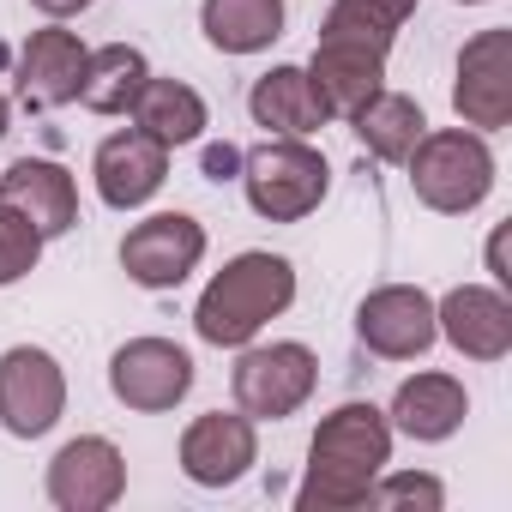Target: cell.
<instances>
[{"mask_svg": "<svg viewBox=\"0 0 512 512\" xmlns=\"http://www.w3.org/2000/svg\"><path fill=\"white\" fill-rule=\"evenodd\" d=\"M392 464V422L374 404H338L308 440V476L296 488L302 512H344L368 506L374 476Z\"/></svg>", "mask_w": 512, "mask_h": 512, "instance_id": "6da1fadb", "label": "cell"}, {"mask_svg": "<svg viewBox=\"0 0 512 512\" xmlns=\"http://www.w3.org/2000/svg\"><path fill=\"white\" fill-rule=\"evenodd\" d=\"M296 302V266L284 253H266V247H247L205 284L199 308H193V332L217 350H241L253 344L284 308Z\"/></svg>", "mask_w": 512, "mask_h": 512, "instance_id": "7a4b0ae2", "label": "cell"}, {"mask_svg": "<svg viewBox=\"0 0 512 512\" xmlns=\"http://www.w3.org/2000/svg\"><path fill=\"white\" fill-rule=\"evenodd\" d=\"M404 163H410L416 199H422L428 211H440V217L476 211V205L488 199V187H494V151L482 145V133H464V127L422 133Z\"/></svg>", "mask_w": 512, "mask_h": 512, "instance_id": "3957f363", "label": "cell"}, {"mask_svg": "<svg viewBox=\"0 0 512 512\" xmlns=\"http://www.w3.org/2000/svg\"><path fill=\"white\" fill-rule=\"evenodd\" d=\"M241 187L266 223H302L308 211H320L332 169L308 139H266L241 157Z\"/></svg>", "mask_w": 512, "mask_h": 512, "instance_id": "277c9868", "label": "cell"}, {"mask_svg": "<svg viewBox=\"0 0 512 512\" xmlns=\"http://www.w3.org/2000/svg\"><path fill=\"white\" fill-rule=\"evenodd\" d=\"M314 380H320V362L308 344H241V362L229 374V392L241 404V416L253 422H284L296 416L308 398H314Z\"/></svg>", "mask_w": 512, "mask_h": 512, "instance_id": "5b68a950", "label": "cell"}, {"mask_svg": "<svg viewBox=\"0 0 512 512\" xmlns=\"http://www.w3.org/2000/svg\"><path fill=\"white\" fill-rule=\"evenodd\" d=\"M67 410V374L49 350L13 344L0 356V422L19 440H43Z\"/></svg>", "mask_w": 512, "mask_h": 512, "instance_id": "8992f818", "label": "cell"}, {"mask_svg": "<svg viewBox=\"0 0 512 512\" xmlns=\"http://www.w3.org/2000/svg\"><path fill=\"white\" fill-rule=\"evenodd\" d=\"M199 260H205V229L187 211H157V217L133 223L121 241V272L139 290H175L193 278Z\"/></svg>", "mask_w": 512, "mask_h": 512, "instance_id": "52a82bcc", "label": "cell"}, {"mask_svg": "<svg viewBox=\"0 0 512 512\" xmlns=\"http://www.w3.org/2000/svg\"><path fill=\"white\" fill-rule=\"evenodd\" d=\"M109 392L127 410L163 416L193 392V356L181 344H169V338H133V344H121L109 356Z\"/></svg>", "mask_w": 512, "mask_h": 512, "instance_id": "ba28073f", "label": "cell"}, {"mask_svg": "<svg viewBox=\"0 0 512 512\" xmlns=\"http://www.w3.org/2000/svg\"><path fill=\"white\" fill-rule=\"evenodd\" d=\"M452 109L464 127L494 133L512 121V31H476L458 55V85H452Z\"/></svg>", "mask_w": 512, "mask_h": 512, "instance_id": "9c48e42d", "label": "cell"}, {"mask_svg": "<svg viewBox=\"0 0 512 512\" xmlns=\"http://www.w3.org/2000/svg\"><path fill=\"white\" fill-rule=\"evenodd\" d=\"M356 338L386 356V362H416L434 350L440 326H434V296L416 290V284H386L374 296H362L356 308Z\"/></svg>", "mask_w": 512, "mask_h": 512, "instance_id": "30bf717a", "label": "cell"}, {"mask_svg": "<svg viewBox=\"0 0 512 512\" xmlns=\"http://www.w3.org/2000/svg\"><path fill=\"white\" fill-rule=\"evenodd\" d=\"M127 494V458L103 434H79L49 458V500L61 512H109Z\"/></svg>", "mask_w": 512, "mask_h": 512, "instance_id": "8fae6325", "label": "cell"}, {"mask_svg": "<svg viewBox=\"0 0 512 512\" xmlns=\"http://www.w3.org/2000/svg\"><path fill=\"white\" fill-rule=\"evenodd\" d=\"M440 338L470 362H500L512 350V302L488 284H458L434 302Z\"/></svg>", "mask_w": 512, "mask_h": 512, "instance_id": "7c38bea8", "label": "cell"}, {"mask_svg": "<svg viewBox=\"0 0 512 512\" xmlns=\"http://www.w3.org/2000/svg\"><path fill=\"white\" fill-rule=\"evenodd\" d=\"M253 458H260V434H253V416H193L187 434H181V470L187 482L199 488H229L253 470Z\"/></svg>", "mask_w": 512, "mask_h": 512, "instance_id": "4fadbf2b", "label": "cell"}, {"mask_svg": "<svg viewBox=\"0 0 512 512\" xmlns=\"http://www.w3.org/2000/svg\"><path fill=\"white\" fill-rule=\"evenodd\" d=\"M91 175H97L103 205H115V211H139V205L169 181V151H163L151 133L127 127V133H109V139L97 145Z\"/></svg>", "mask_w": 512, "mask_h": 512, "instance_id": "5bb4252c", "label": "cell"}, {"mask_svg": "<svg viewBox=\"0 0 512 512\" xmlns=\"http://www.w3.org/2000/svg\"><path fill=\"white\" fill-rule=\"evenodd\" d=\"M85 43L61 25L49 31H31V43L19 49V97L31 109H61V103H79V79H85Z\"/></svg>", "mask_w": 512, "mask_h": 512, "instance_id": "9a60e30c", "label": "cell"}, {"mask_svg": "<svg viewBox=\"0 0 512 512\" xmlns=\"http://www.w3.org/2000/svg\"><path fill=\"white\" fill-rule=\"evenodd\" d=\"M0 205L25 211V217L43 229V241H49V235H67V229L79 223V187H73V175H67L61 163H49V157H19L7 175H0Z\"/></svg>", "mask_w": 512, "mask_h": 512, "instance_id": "2e32d148", "label": "cell"}, {"mask_svg": "<svg viewBox=\"0 0 512 512\" xmlns=\"http://www.w3.org/2000/svg\"><path fill=\"white\" fill-rule=\"evenodd\" d=\"M302 73H308L314 97L326 103V115H356V109L380 91V79H386V55H380V49H362V43H332V37H320L314 61H308Z\"/></svg>", "mask_w": 512, "mask_h": 512, "instance_id": "e0dca14e", "label": "cell"}, {"mask_svg": "<svg viewBox=\"0 0 512 512\" xmlns=\"http://www.w3.org/2000/svg\"><path fill=\"white\" fill-rule=\"evenodd\" d=\"M247 115L260 121L266 133H278V139H308V133H320V127L332 121L326 103L314 97V85H308L302 67H272V73L253 79V91H247Z\"/></svg>", "mask_w": 512, "mask_h": 512, "instance_id": "ac0fdd59", "label": "cell"}, {"mask_svg": "<svg viewBox=\"0 0 512 512\" xmlns=\"http://www.w3.org/2000/svg\"><path fill=\"white\" fill-rule=\"evenodd\" d=\"M464 416H470V398L452 374H416L392 398V428L410 440H446L464 428Z\"/></svg>", "mask_w": 512, "mask_h": 512, "instance_id": "d6986e66", "label": "cell"}, {"mask_svg": "<svg viewBox=\"0 0 512 512\" xmlns=\"http://www.w3.org/2000/svg\"><path fill=\"white\" fill-rule=\"evenodd\" d=\"M133 127L139 133H151L163 151H175V145H193L205 127H211V115H205V97L193 91V85H181V79H145V91L133 97Z\"/></svg>", "mask_w": 512, "mask_h": 512, "instance_id": "ffe728a7", "label": "cell"}, {"mask_svg": "<svg viewBox=\"0 0 512 512\" xmlns=\"http://www.w3.org/2000/svg\"><path fill=\"white\" fill-rule=\"evenodd\" d=\"M199 31L223 55H260L284 37V0H205Z\"/></svg>", "mask_w": 512, "mask_h": 512, "instance_id": "44dd1931", "label": "cell"}, {"mask_svg": "<svg viewBox=\"0 0 512 512\" xmlns=\"http://www.w3.org/2000/svg\"><path fill=\"white\" fill-rule=\"evenodd\" d=\"M350 127H356V139L380 157V163H404L410 151H416V139L428 133V115H422V103L416 97H404V91H374L356 115H350Z\"/></svg>", "mask_w": 512, "mask_h": 512, "instance_id": "7402d4cb", "label": "cell"}, {"mask_svg": "<svg viewBox=\"0 0 512 512\" xmlns=\"http://www.w3.org/2000/svg\"><path fill=\"white\" fill-rule=\"evenodd\" d=\"M145 79H151V67H145V55H139L133 43H103V49L85 55L79 103H85L91 115H127L133 97L145 91Z\"/></svg>", "mask_w": 512, "mask_h": 512, "instance_id": "603a6c76", "label": "cell"}, {"mask_svg": "<svg viewBox=\"0 0 512 512\" xmlns=\"http://www.w3.org/2000/svg\"><path fill=\"white\" fill-rule=\"evenodd\" d=\"M37 260H43V229H37L25 211L0 205V290L19 284V278H31Z\"/></svg>", "mask_w": 512, "mask_h": 512, "instance_id": "cb8c5ba5", "label": "cell"}, {"mask_svg": "<svg viewBox=\"0 0 512 512\" xmlns=\"http://www.w3.org/2000/svg\"><path fill=\"white\" fill-rule=\"evenodd\" d=\"M320 37H332V43H362V49L392 55V37H398V31L380 25V19H368V13H356V7H344V0H332V13H326Z\"/></svg>", "mask_w": 512, "mask_h": 512, "instance_id": "d4e9b609", "label": "cell"}, {"mask_svg": "<svg viewBox=\"0 0 512 512\" xmlns=\"http://www.w3.org/2000/svg\"><path fill=\"white\" fill-rule=\"evenodd\" d=\"M368 506H446V488H440L434 476H410V470H398V476H374Z\"/></svg>", "mask_w": 512, "mask_h": 512, "instance_id": "484cf974", "label": "cell"}, {"mask_svg": "<svg viewBox=\"0 0 512 512\" xmlns=\"http://www.w3.org/2000/svg\"><path fill=\"white\" fill-rule=\"evenodd\" d=\"M344 7H356V13H368V19H380V25H404L410 13H416V0H344Z\"/></svg>", "mask_w": 512, "mask_h": 512, "instance_id": "4316f807", "label": "cell"}, {"mask_svg": "<svg viewBox=\"0 0 512 512\" xmlns=\"http://www.w3.org/2000/svg\"><path fill=\"white\" fill-rule=\"evenodd\" d=\"M235 169H241V157H235L229 145H211V151H205V175H211V181H229Z\"/></svg>", "mask_w": 512, "mask_h": 512, "instance_id": "83f0119b", "label": "cell"}, {"mask_svg": "<svg viewBox=\"0 0 512 512\" xmlns=\"http://www.w3.org/2000/svg\"><path fill=\"white\" fill-rule=\"evenodd\" d=\"M31 7L43 13V19H73V13H85L91 0H31Z\"/></svg>", "mask_w": 512, "mask_h": 512, "instance_id": "f1b7e54d", "label": "cell"}, {"mask_svg": "<svg viewBox=\"0 0 512 512\" xmlns=\"http://www.w3.org/2000/svg\"><path fill=\"white\" fill-rule=\"evenodd\" d=\"M7 121H13V103H7V97H0V139H7Z\"/></svg>", "mask_w": 512, "mask_h": 512, "instance_id": "f546056e", "label": "cell"}, {"mask_svg": "<svg viewBox=\"0 0 512 512\" xmlns=\"http://www.w3.org/2000/svg\"><path fill=\"white\" fill-rule=\"evenodd\" d=\"M458 7H482V0H458Z\"/></svg>", "mask_w": 512, "mask_h": 512, "instance_id": "4dcf8cb0", "label": "cell"}]
</instances>
